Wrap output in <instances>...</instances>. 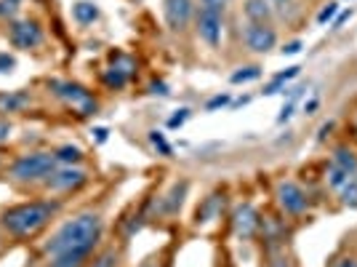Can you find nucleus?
<instances>
[{"mask_svg":"<svg viewBox=\"0 0 357 267\" xmlns=\"http://www.w3.org/2000/svg\"><path fill=\"white\" fill-rule=\"evenodd\" d=\"M99 233H102V219L96 214H80V217L61 224L59 233L51 238V243L45 246V252L51 254L54 259L80 265L93 249V243L99 240Z\"/></svg>","mask_w":357,"mask_h":267,"instance_id":"obj_1","label":"nucleus"},{"mask_svg":"<svg viewBox=\"0 0 357 267\" xmlns=\"http://www.w3.org/2000/svg\"><path fill=\"white\" fill-rule=\"evenodd\" d=\"M51 214H54L51 203H24V206H16L3 214V227L19 238L35 236L38 230H43L45 224L51 222Z\"/></svg>","mask_w":357,"mask_h":267,"instance_id":"obj_2","label":"nucleus"},{"mask_svg":"<svg viewBox=\"0 0 357 267\" xmlns=\"http://www.w3.org/2000/svg\"><path fill=\"white\" fill-rule=\"evenodd\" d=\"M56 171V155L51 152H35V155H24L19 158L11 168V177L19 182H32V179L51 177Z\"/></svg>","mask_w":357,"mask_h":267,"instance_id":"obj_3","label":"nucleus"},{"mask_svg":"<svg viewBox=\"0 0 357 267\" xmlns=\"http://www.w3.org/2000/svg\"><path fill=\"white\" fill-rule=\"evenodd\" d=\"M54 89H56V94L64 102L73 107L75 113H80V115L96 113V99L83 86H77V83H54Z\"/></svg>","mask_w":357,"mask_h":267,"instance_id":"obj_4","label":"nucleus"},{"mask_svg":"<svg viewBox=\"0 0 357 267\" xmlns=\"http://www.w3.org/2000/svg\"><path fill=\"white\" fill-rule=\"evenodd\" d=\"M245 43H248V48L251 51H256V54H267L269 48H275V43H278V35H275V30L272 27H267V24H248L245 27Z\"/></svg>","mask_w":357,"mask_h":267,"instance_id":"obj_5","label":"nucleus"},{"mask_svg":"<svg viewBox=\"0 0 357 267\" xmlns=\"http://www.w3.org/2000/svg\"><path fill=\"white\" fill-rule=\"evenodd\" d=\"M197 30H200V38L208 45H219V38H222V14L213 11V8H203L200 19H197Z\"/></svg>","mask_w":357,"mask_h":267,"instance_id":"obj_6","label":"nucleus"},{"mask_svg":"<svg viewBox=\"0 0 357 267\" xmlns=\"http://www.w3.org/2000/svg\"><path fill=\"white\" fill-rule=\"evenodd\" d=\"M278 198H280V206L291 214H301L307 208V195L301 193V187L294 185V182H283L278 187Z\"/></svg>","mask_w":357,"mask_h":267,"instance_id":"obj_7","label":"nucleus"},{"mask_svg":"<svg viewBox=\"0 0 357 267\" xmlns=\"http://www.w3.org/2000/svg\"><path fill=\"white\" fill-rule=\"evenodd\" d=\"M11 41H14L19 48H35L43 41V32L35 22H16L11 27Z\"/></svg>","mask_w":357,"mask_h":267,"instance_id":"obj_8","label":"nucleus"},{"mask_svg":"<svg viewBox=\"0 0 357 267\" xmlns=\"http://www.w3.org/2000/svg\"><path fill=\"white\" fill-rule=\"evenodd\" d=\"M192 14V0H165V19L171 30H181Z\"/></svg>","mask_w":357,"mask_h":267,"instance_id":"obj_9","label":"nucleus"},{"mask_svg":"<svg viewBox=\"0 0 357 267\" xmlns=\"http://www.w3.org/2000/svg\"><path fill=\"white\" fill-rule=\"evenodd\" d=\"M86 182V174L80 171V168H61V171H54L51 177H48V187H54V190H73V187H80Z\"/></svg>","mask_w":357,"mask_h":267,"instance_id":"obj_10","label":"nucleus"},{"mask_svg":"<svg viewBox=\"0 0 357 267\" xmlns=\"http://www.w3.org/2000/svg\"><path fill=\"white\" fill-rule=\"evenodd\" d=\"M232 222H235V236L251 238L253 233H256V227H259V214H256L251 206H238Z\"/></svg>","mask_w":357,"mask_h":267,"instance_id":"obj_11","label":"nucleus"},{"mask_svg":"<svg viewBox=\"0 0 357 267\" xmlns=\"http://www.w3.org/2000/svg\"><path fill=\"white\" fill-rule=\"evenodd\" d=\"M131 73H134V62L123 59V67L112 64V67L107 70V73H105V83H107V86H112V89H123Z\"/></svg>","mask_w":357,"mask_h":267,"instance_id":"obj_12","label":"nucleus"},{"mask_svg":"<svg viewBox=\"0 0 357 267\" xmlns=\"http://www.w3.org/2000/svg\"><path fill=\"white\" fill-rule=\"evenodd\" d=\"M245 14L253 24H264L272 11H269L267 0H245Z\"/></svg>","mask_w":357,"mask_h":267,"instance_id":"obj_13","label":"nucleus"},{"mask_svg":"<svg viewBox=\"0 0 357 267\" xmlns=\"http://www.w3.org/2000/svg\"><path fill=\"white\" fill-rule=\"evenodd\" d=\"M73 16L80 22V24H91L96 16H99V8L89 3V0H80V3H75L73 6Z\"/></svg>","mask_w":357,"mask_h":267,"instance_id":"obj_14","label":"nucleus"},{"mask_svg":"<svg viewBox=\"0 0 357 267\" xmlns=\"http://www.w3.org/2000/svg\"><path fill=\"white\" fill-rule=\"evenodd\" d=\"M333 164L339 166V168H344L347 174H355L357 171V158L349 152V150H336V155H333Z\"/></svg>","mask_w":357,"mask_h":267,"instance_id":"obj_15","label":"nucleus"},{"mask_svg":"<svg viewBox=\"0 0 357 267\" xmlns=\"http://www.w3.org/2000/svg\"><path fill=\"white\" fill-rule=\"evenodd\" d=\"M54 155H56V164H70V166L77 164V161L83 158V152L77 147H70V145H67V147H59Z\"/></svg>","mask_w":357,"mask_h":267,"instance_id":"obj_16","label":"nucleus"},{"mask_svg":"<svg viewBox=\"0 0 357 267\" xmlns=\"http://www.w3.org/2000/svg\"><path fill=\"white\" fill-rule=\"evenodd\" d=\"M349 177H352V174H347V171H344V168H339L336 164L331 166V171H328V182H331L333 187H344V185L349 182Z\"/></svg>","mask_w":357,"mask_h":267,"instance_id":"obj_17","label":"nucleus"},{"mask_svg":"<svg viewBox=\"0 0 357 267\" xmlns=\"http://www.w3.org/2000/svg\"><path fill=\"white\" fill-rule=\"evenodd\" d=\"M296 75H298V67H288L285 73H280V75H278V78H275V83H269L267 91H264V94H278V89L283 86L285 80H291V78H296Z\"/></svg>","mask_w":357,"mask_h":267,"instance_id":"obj_18","label":"nucleus"},{"mask_svg":"<svg viewBox=\"0 0 357 267\" xmlns=\"http://www.w3.org/2000/svg\"><path fill=\"white\" fill-rule=\"evenodd\" d=\"M256 78H261V70L259 67H245V70H238V73H232V83H248V80H256Z\"/></svg>","mask_w":357,"mask_h":267,"instance_id":"obj_19","label":"nucleus"},{"mask_svg":"<svg viewBox=\"0 0 357 267\" xmlns=\"http://www.w3.org/2000/svg\"><path fill=\"white\" fill-rule=\"evenodd\" d=\"M27 102V96L24 94H14V96H0V107L3 110H14V107H19V104Z\"/></svg>","mask_w":357,"mask_h":267,"instance_id":"obj_20","label":"nucleus"},{"mask_svg":"<svg viewBox=\"0 0 357 267\" xmlns=\"http://www.w3.org/2000/svg\"><path fill=\"white\" fill-rule=\"evenodd\" d=\"M149 139H152V145L160 150L163 155H171V147H168V142L163 139V134H160V131H152V134H149Z\"/></svg>","mask_w":357,"mask_h":267,"instance_id":"obj_21","label":"nucleus"},{"mask_svg":"<svg viewBox=\"0 0 357 267\" xmlns=\"http://www.w3.org/2000/svg\"><path fill=\"white\" fill-rule=\"evenodd\" d=\"M336 11H339V6H336V3H328L326 8L317 14V22H320V24H326V22H331V19L336 16Z\"/></svg>","mask_w":357,"mask_h":267,"instance_id":"obj_22","label":"nucleus"},{"mask_svg":"<svg viewBox=\"0 0 357 267\" xmlns=\"http://www.w3.org/2000/svg\"><path fill=\"white\" fill-rule=\"evenodd\" d=\"M344 203H349V206H357V185H344Z\"/></svg>","mask_w":357,"mask_h":267,"instance_id":"obj_23","label":"nucleus"},{"mask_svg":"<svg viewBox=\"0 0 357 267\" xmlns=\"http://www.w3.org/2000/svg\"><path fill=\"white\" fill-rule=\"evenodd\" d=\"M14 57H8V54H0V73H11L14 70Z\"/></svg>","mask_w":357,"mask_h":267,"instance_id":"obj_24","label":"nucleus"},{"mask_svg":"<svg viewBox=\"0 0 357 267\" xmlns=\"http://www.w3.org/2000/svg\"><path fill=\"white\" fill-rule=\"evenodd\" d=\"M187 118H190V110H178V115H174V118L168 120V126H171V129H178Z\"/></svg>","mask_w":357,"mask_h":267,"instance_id":"obj_25","label":"nucleus"},{"mask_svg":"<svg viewBox=\"0 0 357 267\" xmlns=\"http://www.w3.org/2000/svg\"><path fill=\"white\" fill-rule=\"evenodd\" d=\"M93 267H115V254L107 252L105 257H99V262H96Z\"/></svg>","mask_w":357,"mask_h":267,"instance_id":"obj_26","label":"nucleus"},{"mask_svg":"<svg viewBox=\"0 0 357 267\" xmlns=\"http://www.w3.org/2000/svg\"><path fill=\"white\" fill-rule=\"evenodd\" d=\"M0 14L14 16L16 14V3H11V0H0Z\"/></svg>","mask_w":357,"mask_h":267,"instance_id":"obj_27","label":"nucleus"},{"mask_svg":"<svg viewBox=\"0 0 357 267\" xmlns=\"http://www.w3.org/2000/svg\"><path fill=\"white\" fill-rule=\"evenodd\" d=\"M229 102V96H227V94H222V96H213V99H211L208 102V110H216V107H224V104Z\"/></svg>","mask_w":357,"mask_h":267,"instance_id":"obj_28","label":"nucleus"},{"mask_svg":"<svg viewBox=\"0 0 357 267\" xmlns=\"http://www.w3.org/2000/svg\"><path fill=\"white\" fill-rule=\"evenodd\" d=\"M8 136H11V126H8V123H3V120H0V142H6V139H8Z\"/></svg>","mask_w":357,"mask_h":267,"instance_id":"obj_29","label":"nucleus"},{"mask_svg":"<svg viewBox=\"0 0 357 267\" xmlns=\"http://www.w3.org/2000/svg\"><path fill=\"white\" fill-rule=\"evenodd\" d=\"M298 51H301V43H298V41L296 43H288L283 48V54H298Z\"/></svg>","mask_w":357,"mask_h":267,"instance_id":"obj_30","label":"nucleus"},{"mask_svg":"<svg viewBox=\"0 0 357 267\" xmlns=\"http://www.w3.org/2000/svg\"><path fill=\"white\" fill-rule=\"evenodd\" d=\"M349 16H352V11H344V14L339 16V19H336V24H333V27H342V24L347 22V19H349Z\"/></svg>","mask_w":357,"mask_h":267,"instance_id":"obj_31","label":"nucleus"},{"mask_svg":"<svg viewBox=\"0 0 357 267\" xmlns=\"http://www.w3.org/2000/svg\"><path fill=\"white\" fill-rule=\"evenodd\" d=\"M336 267H357V259H342V262H336Z\"/></svg>","mask_w":357,"mask_h":267,"instance_id":"obj_32","label":"nucleus"},{"mask_svg":"<svg viewBox=\"0 0 357 267\" xmlns=\"http://www.w3.org/2000/svg\"><path fill=\"white\" fill-rule=\"evenodd\" d=\"M51 267H77V265H75V262H64V259H54Z\"/></svg>","mask_w":357,"mask_h":267,"instance_id":"obj_33","label":"nucleus"},{"mask_svg":"<svg viewBox=\"0 0 357 267\" xmlns=\"http://www.w3.org/2000/svg\"><path fill=\"white\" fill-rule=\"evenodd\" d=\"M152 91H155V94H168L163 83H152Z\"/></svg>","mask_w":357,"mask_h":267,"instance_id":"obj_34","label":"nucleus"},{"mask_svg":"<svg viewBox=\"0 0 357 267\" xmlns=\"http://www.w3.org/2000/svg\"><path fill=\"white\" fill-rule=\"evenodd\" d=\"M275 3H288V0H275Z\"/></svg>","mask_w":357,"mask_h":267,"instance_id":"obj_35","label":"nucleus"},{"mask_svg":"<svg viewBox=\"0 0 357 267\" xmlns=\"http://www.w3.org/2000/svg\"><path fill=\"white\" fill-rule=\"evenodd\" d=\"M11 3H19V0H11Z\"/></svg>","mask_w":357,"mask_h":267,"instance_id":"obj_36","label":"nucleus"}]
</instances>
